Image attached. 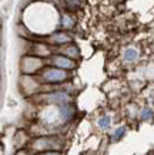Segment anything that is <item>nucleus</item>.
Returning a JSON list of instances; mask_svg holds the SVG:
<instances>
[{"label": "nucleus", "mask_w": 154, "mask_h": 155, "mask_svg": "<svg viewBox=\"0 0 154 155\" xmlns=\"http://www.w3.org/2000/svg\"><path fill=\"white\" fill-rule=\"evenodd\" d=\"M20 90L23 91L24 95H34L43 90V84L39 81L36 75H23L19 78Z\"/></svg>", "instance_id": "obj_6"}, {"label": "nucleus", "mask_w": 154, "mask_h": 155, "mask_svg": "<svg viewBox=\"0 0 154 155\" xmlns=\"http://www.w3.org/2000/svg\"><path fill=\"white\" fill-rule=\"evenodd\" d=\"M37 78L42 84H49V85L63 84V83H67L70 80V71H64L57 68V67L49 66V67H44L39 73Z\"/></svg>", "instance_id": "obj_3"}, {"label": "nucleus", "mask_w": 154, "mask_h": 155, "mask_svg": "<svg viewBox=\"0 0 154 155\" xmlns=\"http://www.w3.org/2000/svg\"><path fill=\"white\" fill-rule=\"evenodd\" d=\"M124 134H126V127H124V125H118V127H116L114 130H113V132H111V135H110V138H111L113 142L120 141L123 137H124Z\"/></svg>", "instance_id": "obj_15"}, {"label": "nucleus", "mask_w": 154, "mask_h": 155, "mask_svg": "<svg viewBox=\"0 0 154 155\" xmlns=\"http://www.w3.org/2000/svg\"><path fill=\"white\" fill-rule=\"evenodd\" d=\"M50 66L53 67H57L60 70H64V71H73L77 67V61L71 60L69 57L63 56V54H51L50 57Z\"/></svg>", "instance_id": "obj_7"}, {"label": "nucleus", "mask_w": 154, "mask_h": 155, "mask_svg": "<svg viewBox=\"0 0 154 155\" xmlns=\"http://www.w3.org/2000/svg\"><path fill=\"white\" fill-rule=\"evenodd\" d=\"M64 5L69 7V9H77V7H80L81 6V2L80 0H64Z\"/></svg>", "instance_id": "obj_16"}, {"label": "nucleus", "mask_w": 154, "mask_h": 155, "mask_svg": "<svg viewBox=\"0 0 154 155\" xmlns=\"http://www.w3.org/2000/svg\"><path fill=\"white\" fill-rule=\"evenodd\" d=\"M147 155H154V151H151V152H149Z\"/></svg>", "instance_id": "obj_19"}, {"label": "nucleus", "mask_w": 154, "mask_h": 155, "mask_svg": "<svg viewBox=\"0 0 154 155\" xmlns=\"http://www.w3.org/2000/svg\"><path fill=\"white\" fill-rule=\"evenodd\" d=\"M49 41L51 44H56V46H64V44H69L71 43V36L66 31H54L49 36Z\"/></svg>", "instance_id": "obj_8"}, {"label": "nucleus", "mask_w": 154, "mask_h": 155, "mask_svg": "<svg viewBox=\"0 0 154 155\" xmlns=\"http://www.w3.org/2000/svg\"><path fill=\"white\" fill-rule=\"evenodd\" d=\"M33 56L40 57V58H50L51 57V48L47 46V44H43V43H37L33 46Z\"/></svg>", "instance_id": "obj_10"}, {"label": "nucleus", "mask_w": 154, "mask_h": 155, "mask_svg": "<svg viewBox=\"0 0 154 155\" xmlns=\"http://www.w3.org/2000/svg\"><path fill=\"white\" fill-rule=\"evenodd\" d=\"M140 58V53L139 50L134 47H127L124 51H123V61L124 63H128V64H133Z\"/></svg>", "instance_id": "obj_11"}, {"label": "nucleus", "mask_w": 154, "mask_h": 155, "mask_svg": "<svg viewBox=\"0 0 154 155\" xmlns=\"http://www.w3.org/2000/svg\"><path fill=\"white\" fill-rule=\"evenodd\" d=\"M139 118H140L141 121H151L154 118V111L153 108L150 107H143L140 110V113H139Z\"/></svg>", "instance_id": "obj_14"}, {"label": "nucleus", "mask_w": 154, "mask_h": 155, "mask_svg": "<svg viewBox=\"0 0 154 155\" xmlns=\"http://www.w3.org/2000/svg\"><path fill=\"white\" fill-rule=\"evenodd\" d=\"M97 127L103 131H107L108 128L111 127V118L110 115H101L97 118Z\"/></svg>", "instance_id": "obj_13"}, {"label": "nucleus", "mask_w": 154, "mask_h": 155, "mask_svg": "<svg viewBox=\"0 0 154 155\" xmlns=\"http://www.w3.org/2000/svg\"><path fill=\"white\" fill-rule=\"evenodd\" d=\"M76 113L77 111L73 103L64 105H43L37 117L43 127H46L51 134H56V130L74 120Z\"/></svg>", "instance_id": "obj_1"}, {"label": "nucleus", "mask_w": 154, "mask_h": 155, "mask_svg": "<svg viewBox=\"0 0 154 155\" xmlns=\"http://www.w3.org/2000/svg\"><path fill=\"white\" fill-rule=\"evenodd\" d=\"M59 54H63V56L69 57V58H71L74 61L80 57L79 47L76 44H73V43H69V44H64V46L59 47Z\"/></svg>", "instance_id": "obj_9"}, {"label": "nucleus", "mask_w": 154, "mask_h": 155, "mask_svg": "<svg viewBox=\"0 0 154 155\" xmlns=\"http://www.w3.org/2000/svg\"><path fill=\"white\" fill-rule=\"evenodd\" d=\"M44 68V60L33 54L24 56L20 60V71L23 75H37Z\"/></svg>", "instance_id": "obj_5"}, {"label": "nucleus", "mask_w": 154, "mask_h": 155, "mask_svg": "<svg viewBox=\"0 0 154 155\" xmlns=\"http://www.w3.org/2000/svg\"><path fill=\"white\" fill-rule=\"evenodd\" d=\"M63 147H64V141L57 134L36 137L30 142V150H32L33 155L42 154V152H49V151H61Z\"/></svg>", "instance_id": "obj_2"}, {"label": "nucleus", "mask_w": 154, "mask_h": 155, "mask_svg": "<svg viewBox=\"0 0 154 155\" xmlns=\"http://www.w3.org/2000/svg\"><path fill=\"white\" fill-rule=\"evenodd\" d=\"M59 24H60L61 28H64V30H71V28L74 27L76 21H74V19L71 17L70 14L63 13L60 16V23H59Z\"/></svg>", "instance_id": "obj_12"}, {"label": "nucleus", "mask_w": 154, "mask_h": 155, "mask_svg": "<svg viewBox=\"0 0 154 155\" xmlns=\"http://www.w3.org/2000/svg\"><path fill=\"white\" fill-rule=\"evenodd\" d=\"M36 155H63L61 151H49V152H42V154H36Z\"/></svg>", "instance_id": "obj_17"}, {"label": "nucleus", "mask_w": 154, "mask_h": 155, "mask_svg": "<svg viewBox=\"0 0 154 155\" xmlns=\"http://www.w3.org/2000/svg\"><path fill=\"white\" fill-rule=\"evenodd\" d=\"M16 155H33L32 152H29V151L26 150H19L17 152H16Z\"/></svg>", "instance_id": "obj_18"}, {"label": "nucleus", "mask_w": 154, "mask_h": 155, "mask_svg": "<svg viewBox=\"0 0 154 155\" xmlns=\"http://www.w3.org/2000/svg\"><path fill=\"white\" fill-rule=\"evenodd\" d=\"M39 101L43 105H64V104H71L73 98L71 94L64 90H54L50 93H43L39 95Z\"/></svg>", "instance_id": "obj_4"}]
</instances>
